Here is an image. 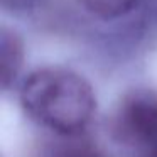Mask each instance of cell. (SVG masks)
<instances>
[{
	"label": "cell",
	"instance_id": "6da1fadb",
	"mask_svg": "<svg viewBox=\"0 0 157 157\" xmlns=\"http://www.w3.org/2000/svg\"><path fill=\"white\" fill-rule=\"evenodd\" d=\"M19 98L34 122L64 137L79 135L96 110L91 85L63 66H46L29 73L21 85Z\"/></svg>",
	"mask_w": 157,
	"mask_h": 157
},
{
	"label": "cell",
	"instance_id": "8992f818",
	"mask_svg": "<svg viewBox=\"0 0 157 157\" xmlns=\"http://www.w3.org/2000/svg\"><path fill=\"white\" fill-rule=\"evenodd\" d=\"M39 0H2V7L12 12H27L32 10Z\"/></svg>",
	"mask_w": 157,
	"mask_h": 157
},
{
	"label": "cell",
	"instance_id": "7a4b0ae2",
	"mask_svg": "<svg viewBox=\"0 0 157 157\" xmlns=\"http://www.w3.org/2000/svg\"><path fill=\"white\" fill-rule=\"evenodd\" d=\"M108 132L125 147L150 149L157 144V91L135 88L120 98L108 117Z\"/></svg>",
	"mask_w": 157,
	"mask_h": 157
},
{
	"label": "cell",
	"instance_id": "5b68a950",
	"mask_svg": "<svg viewBox=\"0 0 157 157\" xmlns=\"http://www.w3.org/2000/svg\"><path fill=\"white\" fill-rule=\"evenodd\" d=\"M88 14L101 21H115L137 9L140 0H76Z\"/></svg>",
	"mask_w": 157,
	"mask_h": 157
},
{
	"label": "cell",
	"instance_id": "277c9868",
	"mask_svg": "<svg viewBox=\"0 0 157 157\" xmlns=\"http://www.w3.org/2000/svg\"><path fill=\"white\" fill-rule=\"evenodd\" d=\"M58 140L41 145L36 157H106L95 144L79 135H58Z\"/></svg>",
	"mask_w": 157,
	"mask_h": 157
},
{
	"label": "cell",
	"instance_id": "3957f363",
	"mask_svg": "<svg viewBox=\"0 0 157 157\" xmlns=\"http://www.w3.org/2000/svg\"><path fill=\"white\" fill-rule=\"evenodd\" d=\"M0 63H2V86L9 90L17 79L24 63V42L12 29L4 27L0 34Z\"/></svg>",
	"mask_w": 157,
	"mask_h": 157
},
{
	"label": "cell",
	"instance_id": "52a82bcc",
	"mask_svg": "<svg viewBox=\"0 0 157 157\" xmlns=\"http://www.w3.org/2000/svg\"><path fill=\"white\" fill-rule=\"evenodd\" d=\"M144 157H157V144H154L150 149H147L145 154H144Z\"/></svg>",
	"mask_w": 157,
	"mask_h": 157
}]
</instances>
